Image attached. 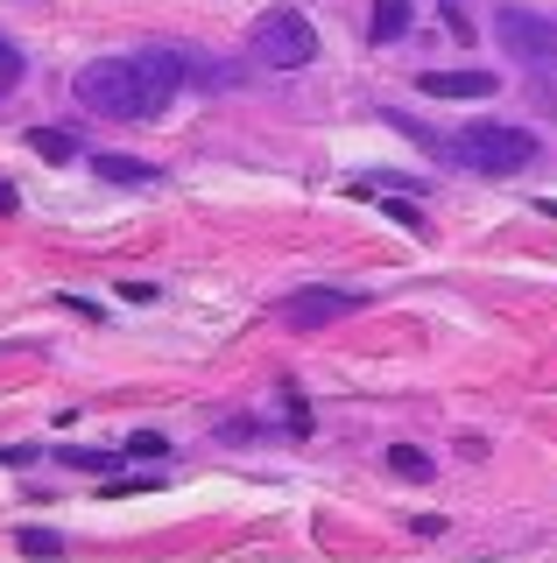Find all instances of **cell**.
Here are the masks:
<instances>
[{"label":"cell","mask_w":557,"mask_h":563,"mask_svg":"<svg viewBox=\"0 0 557 563\" xmlns=\"http://www.w3.org/2000/svg\"><path fill=\"white\" fill-rule=\"evenodd\" d=\"M170 444H163V437H155V430H134L128 437V451H120V457H163Z\"/></svg>","instance_id":"cell-15"},{"label":"cell","mask_w":557,"mask_h":563,"mask_svg":"<svg viewBox=\"0 0 557 563\" xmlns=\"http://www.w3.org/2000/svg\"><path fill=\"white\" fill-rule=\"evenodd\" d=\"M92 169L107 176V184H155V163H142V155H92Z\"/></svg>","instance_id":"cell-8"},{"label":"cell","mask_w":557,"mask_h":563,"mask_svg":"<svg viewBox=\"0 0 557 563\" xmlns=\"http://www.w3.org/2000/svg\"><path fill=\"white\" fill-rule=\"evenodd\" d=\"M128 64H134V78H142L149 92L163 99V113H170V106H177V92H184V49L149 43V49H128Z\"/></svg>","instance_id":"cell-6"},{"label":"cell","mask_w":557,"mask_h":563,"mask_svg":"<svg viewBox=\"0 0 557 563\" xmlns=\"http://www.w3.org/2000/svg\"><path fill=\"white\" fill-rule=\"evenodd\" d=\"M494 43L529 70H557V22L536 8H494Z\"/></svg>","instance_id":"cell-4"},{"label":"cell","mask_w":557,"mask_h":563,"mask_svg":"<svg viewBox=\"0 0 557 563\" xmlns=\"http://www.w3.org/2000/svg\"><path fill=\"white\" fill-rule=\"evenodd\" d=\"M416 92H430V99H494V70H424Z\"/></svg>","instance_id":"cell-7"},{"label":"cell","mask_w":557,"mask_h":563,"mask_svg":"<svg viewBox=\"0 0 557 563\" xmlns=\"http://www.w3.org/2000/svg\"><path fill=\"white\" fill-rule=\"evenodd\" d=\"M14 550H22V556H57L64 536H57V528H22V536H14Z\"/></svg>","instance_id":"cell-14"},{"label":"cell","mask_w":557,"mask_h":563,"mask_svg":"<svg viewBox=\"0 0 557 563\" xmlns=\"http://www.w3.org/2000/svg\"><path fill=\"white\" fill-rule=\"evenodd\" d=\"M389 472H395V479H430L438 465H430V457L416 451V444H395V451H389Z\"/></svg>","instance_id":"cell-11"},{"label":"cell","mask_w":557,"mask_h":563,"mask_svg":"<svg viewBox=\"0 0 557 563\" xmlns=\"http://www.w3.org/2000/svg\"><path fill=\"white\" fill-rule=\"evenodd\" d=\"M368 296H353V289H304V296H290L283 303V324H297V331H318V324H339V317H353Z\"/></svg>","instance_id":"cell-5"},{"label":"cell","mask_w":557,"mask_h":563,"mask_svg":"<svg viewBox=\"0 0 557 563\" xmlns=\"http://www.w3.org/2000/svg\"><path fill=\"white\" fill-rule=\"evenodd\" d=\"M409 22H416V8H409V0H374V22H368V35H374V43H395V35H409Z\"/></svg>","instance_id":"cell-9"},{"label":"cell","mask_w":557,"mask_h":563,"mask_svg":"<svg viewBox=\"0 0 557 563\" xmlns=\"http://www.w3.org/2000/svg\"><path fill=\"white\" fill-rule=\"evenodd\" d=\"M451 163H466L480 176H522V169L544 163V141L529 128H509V120H466L451 134Z\"/></svg>","instance_id":"cell-2"},{"label":"cell","mask_w":557,"mask_h":563,"mask_svg":"<svg viewBox=\"0 0 557 563\" xmlns=\"http://www.w3.org/2000/svg\"><path fill=\"white\" fill-rule=\"evenodd\" d=\"M72 99H78V113H99V120H163V99L134 78L128 57L85 64L78 78H72Z\"/></svg>","instance_id":"cell-1"},{"label":"cell","mask_w":557,"mask_h":563,"mask_svg":"<svg viewBox=\"0 0 557 563\" xmlns=\"http://www.w3.org/2000/svg\"><path fill=\"white\" fill-rule=\"evenodd\" d=\"M22 78H29V57H22V43H8V35H0V99H8Z\"/></svg>","instance_id":"cell-12"},{"label":"cell","mask_w":557,"mask_h":563,"mask_svg":"<svg viewBox=\"0 0 557 563\" xmlns=\"http://www.w3.org/2000/svg\"><path fill=\"white\" fill-rule=\"evenodd\" d=\"M544 219H557V198H544Z\"/></svg>","instance_id":"cell-16"},{"label":"cell","mask_w":557,"mask_h":563,"mask_svg":"<svg viewBox=\"0 0 557 563\" xmlns=\"http://www.w3.org/2000/svg\"><path fill=\"white\" fill-rule=\"evenodd\" d=\"M64 465H78V472H120V451H99V444H72V451H64Z\"/></svg>","instance_id":"cell-13"},{"label":"cell","mask_w":557,"mask_h":563,"mask_svg":"<svg viewBox=\"0 0 557 563\" xmlns=\"http://www.w3.org/2000/svg\"><path fill=\"white\" fill-rule=\"evenodd\" d=\"M29 148H36L43 163H72L78 141H72V134H57V128H29Z\"/></svg>","instance_id":"cell-10"},{"label":"cell","mask_w":557,"mask_h":563,"mask_svg":"<svg viewBox=\"0 0 557 563\" xmlns=\"http://www.w3.org/2000/svg\"><path fill=\"white\" fill-rule=\"evenodd\" d=\"M248 49H254L269 70H304L310 57H318V29H310L297 8H269V14L248 29Z\"/></svg>","instance_id":"cell-3"}]
</instances>
